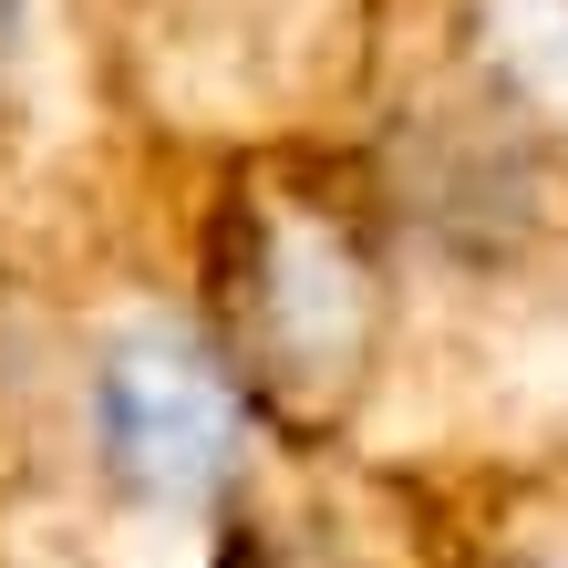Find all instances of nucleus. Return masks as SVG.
I'll use <instances>...</instances> for the list:
<instances>
[{
	"label": "nucleus",
	"mask_w": 568,
	"mask_h": 568,
	"mask_svg": "<svg viewBox=\"0 0 568 568\" xmlns=\"http://www.w3.org/2000/svg\"><path fill=\"white\" fill-rule=\"evenodd\" d=\"M280 434L196 311L186 239L104 270L0 404V568H217Z\"/></svg>",
	"instance_id": "f257e3e1"
},
{
	"label": "nucleus",
	"mask_w": 568,
	"mask_h": 568,
	"mask_svg": "<svg viewBox=\"0 0 568 568\" xmlns=\"http://www.w3.org/2000/svg\"><path fill=\"white\" fill-rule=\"evenodd\" d=\"M414 300V248L342 135L217 155L196 176V311L270 434L373 445Z\"/></svg>",
	"instance_id": "f03ea898"
},
{
	"label": "nucleus",
	"mask_w": 568,
	"mask_h": 568,
	"mask_svg": "<svg viewBox=\"0 0 568 568\" xmlns=\"http://www.w3.org/2000/svg\"><path fill=\"white\" fill-rule=\"evenodd\" d=\"M424 280L568 239V0H373L352 135Z\"/></svg>",
	"instance_id": "7ed1b4c3"
},
{
	"label": "nucleus",
	"mask_w": 568,
	"mask_h": 568,
	"mask_svg": "<svg viewBox=\"0 0 568 568\" xmlns=\"http://www.w3.org/2000/svg\"><path fill=\"white\" fill-rule=\"evenodd\" d=\"M196 176L124 104L83 0H0V404L104 270L186 239Z\"/></svg>",
	"instance_id": "20e7f679"
},
{
	"label": "nucleus",
	"mask_w": 568,
	"mask_h": 568,
	"mask_svg": "<svg viewBox=\"0 0 568 568\" xmlns=\"http://www.w3.org/2000/svg\"><path fill=\"white\" fill-rule=\"evenodd\" d=\"M124 104L186 165L352 135L373 0H83Z\"/></svg>",
	"instance_id": "39448f33"
},
{
	"label": "nucleus",
	"mask_w": 568,
	"mask_h": 568,
	"mask_svg": "<svg viewBox=\"0 0 568 568\" xmlns=\"http://www.w3.org/2000/svg\"><path fill=\"white\" fill-rule=\"evenodd\" d=\"M373 455L393 465L568 455V239L527 270L424 280Z\"/></svg>",
	"instance_id": "423d86ee"
},
{
	"label": "nucleus",
	"mask_w": 568,
	"mask_h": 568,
	"mask_svg": "<svg viewBox=\"0 0 568 568\" xmlns=\"http://www.w3.org/2000/svg\"><path fill=\"white\" fill-rule=\"evenodd\" d=\"M217 568H434V517L414 465L280 434L217 538Z\"/></svg>",
	"instance_id": "0eeeda50"
},
{
	"label": "nucleus",
	"mask_w": 568,
	"mask_h": 568,
	"mask_svg": "<svg viewBox=\"0 0 568 568\" xmlns=\"http://www.w3.org/2000/svg\"><path fill=\"white\" fill-rule=\"evenodd\" d=\"M434 568H568V455H465L414 465Z\"/></svg>",
	"instance_id": "6e6552de"
}]
</instances>
